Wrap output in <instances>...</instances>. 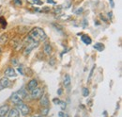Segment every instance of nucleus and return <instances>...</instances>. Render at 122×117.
<instances>
[{
  "instance_id": "f257e3e1",
  "label": "nucleus",
  "mask_w": 122,
  "mask_h": 117,
  "mask_svg": "<svg viewBox=\"0 0 122 117\" xmlns=\"http://www.w3.org/2000/svg\"><path fill=\"white\" fill-rule=\"evenodd\" d=\"M28 36L36 42H41V41H44L46 39L45 31L41 28H34L29 32Z\"/></svg>"
},
{
  "instance_id": "f03ea898",
  "label": "nucleus",
  "mask_w": 122,
  "mask_h": 117,
  "mask_svg": "<svg viewBox=\"0 0 122 117\" xmlns=\"http://www.w3.org/2000/svg\"><path fill=\"white\" fill-rule=\"evenodd\" d=\"M23 44H24L25 47L30 48L31 50H32L33 48H35V47H37V46L39 45V42L34 41L33 39H31L29 36H27V37L25 38V40H24V42H23Z\"/></svg>"
},
{
  "instance_id": "7ed1b4c3",
  "label": "nucleus",
  "mask_w": 122,
  "mask_h": 117,
  "mask_svg": "<svg viewBox=\"0 0 122 117\" xmlns=\"http://www.w3.org/2000/svg\"><path fill=\"white\" fill-rule=\"evenodd\" d=\"M42 94H43V90L38 86L31 91V98L32 99H40Z\"/></svg>"
},
{
  "instance_id": "20e7f679",
  "label": "nucleus",
  "mask_w": 122,
  "mask_h": 117,
  "mask_svg": "<svg viewBox=\"0 0 122 117\" xmlns=\"http://www.w3.org/2000/svg\"><path fill=\"white\" fill-rule=\"evenodd\" d=\"M16 108L18 109V111H19L23 115H27V114L29 113V111H30L29 107H28L27 105H25V103H21V104H19V105H16Z\"/></svg>"
},
{
  "instance_id": "39448f33",
  "label": "nucleus",
  "mask_w": 122,
  "mask_h": 117,
  "mask_svg": "<svg viewBox=\"0 0 122 117\" xmlns=\"http://www.w3.org/2000/svg\"><path fill=\"white\" fill-rule=\"evenodd\" d=\"M10 100L12 101V103H13L14 105H19V104L23 103V99L18 95L17 93H13V94H11V96H10Z\"/></svg>"
},
{
  "instance_id": "423d86ee",
  "label": "nucleus",
  "mask_w": 122,
  "mask_h": 117,
  "mask_svg": "<svg viewBox=\"0 0 122 117\" xmlns=\"http://www.w3.org/2000/svg\"><path fill=\"white\" fill-rule=\"evenodd\" d=\"M17 94H18V95L24 100V99H26L27 98V96H28V94H27V91L25 89V88H22V89H20L18 92H16Z\"/></svg>"
},
{
  "instance_id": "0eeeda50",
  "label": "nucleus",
  "mask_w": 122,
  "mask_h": 117,
  "mask_svg": "<svg viewBox=\"0 0 122 117\" xmlns=\"http://www.w3.org/2000/svg\"><path fill=\"white\" fill-rule=\"evenodd\" d=\"M7 115L10 117H14V116L18 117V116H20V112H19V111H18L17 108H12V109H10V110L9 111V112H8Z\"/></svg>"
},
{
  "instance_id": "6e6552de",
  "label": "nucleus",
  "mask_w": 122,
  "mask_h": 117,
  "mask_svg": "<svg viewBox=\"0 0 122 117\" xmlns=\"http://www.w3.org/2000/svg\"><path fill=\"white\" fill-rule=\"evenodd\" d=\"M9 111H10V107L8 105H4V106L0 107V116H6L9 112Z\"/></svg>"
},
{
  "instance_id": "1a4fd4ad",
  "label": "nucleus",
  "mask_w": 122,
  "mask_h": 117,
  "mask_svg": "<svg viewBox=\"0 0 122 117\" xmlns=\"http://www.w3.org/2000/svg\"><path fill=\"white\" fill-rule=\"evenodd\" d=\"M49 99H48V96L46 95V94H42L41 95V106H42V107H48L49 106Z\"/></svg>"
},
{
  "instance_id": "9d476101",
  "label": "nucleus",
  "mask_w": 122,
  "mask_h": 117,
  "mask_svg": "<svg viewBox=\"0 0 122 117\" xmlns=\"http://www.w3.org/2000/svg\"><path fill=\"white\" fill-rule=\"evenodd\" d=\"M5 76H9V77H15L16 73L13 68L10 67V68L6 69V71H5Z\"/></svg>"
},
{
  "instance_id": "9b49d317",
  "label": "nucleus",
  "mask_w": 122,
  "mask_h": 117,
  "mask_svg": "<svg viewBox=\"0 0 122 117\" xmlns=\"http://www.w3.org/2000/svg\"><path fill=\"white\" fill-rule=\"evenodd\" d=\"M37 86H38V81H37V79H32V80L29 81V83L27 84V90L31 92L33 89H35Z\"/></svg>"
},
{
  "instance_id": "f8f14e48",
  "label": "nucleus",
  "mask_w": 122,
  "mask_h": 117,
  "mask_svg": "<svg viewBox=\"0 0 122 117\" xmlns=\"http://www.w3.org/2000/svg\"><path fill=\"white\" fill-rule=\"evenodd\" d=\"M63 84H64V86L66 88L70 89V86H71V76H70V75H66V76H64Z\"/></svg>"
},
{
  "instance_id": "ddd939ff",
  "label": "nucleus",
  "mask_w": 122,
  "mask_h": 117,
  "mask_svg": "<svg viewBox=\"0 0 122 117\" xmlns=\"http://www.w3.org/2000/svg\"><path fill=\"white\" fill-rule=\"evenodd\" d=\"M0 84L4 87V89L7 87H9L10 85V80H9V78L8 77H2L1 79H0Z\"/></svg>"
},
{
  "instance_id": "4468645a",
  "label": "nucleus",
  "mask_w": 122,
  "mask_h": 117,
  "mask_svg": "<svg viewBox=\"0 0 122 117\" xmlns=\"http://www.w3.org/2000/svg\"><path fill=\"white\" fill-rule=\"evenodd\" d=\"M81 40H82V42H83L84 44H87V45L92 43L91 38H90L88 35H82V36H81Z\"/></svg>"
},
{
  "instance_id": "2eb2a0df",
  "label": "nucleus",
  "mask_w": 122,
  "mask_h": 117,
  "mask_svg": "<svg viewBox=\"0 0 122 117\" xmlns=\"http://www.w3.org/2000/svg\"><path fill=\"white\" fill-rule=\"evenodd\" d=\"M8 40H9L8 34H7V33L2 34V35L0 36V45H3V44H5L6 43H8Z\"/></svg>"
},
{
  "instance_id": "dca6fc26",
  "label": "nucleus",
  "mask_w": 122,
  "mask_h": 117,
  "mask_svg": "<svg viewBox=\"0 0 122 117\" xmlns=\"http://www.w3.org/2000/svg\"><path fill=\"white\" fill-rule=\"evenodd\" d=\"M93 47H94V49H96V50H98V51H100V52L103 51L104 48H105L104 44H102V43H97V44H95Z\"/></svg>"
},
{
  "instance_id": "f3484780",
  "label": "nucleus",
  "mask_w": 122,
  "mask_h": 117,
  "mask_svg": "<svg viewBox=\"0 0 122 117\" xmlns=\"http://www.w3.org/2000/svg\"><path fill=\"white\" fill-rule=\"evenodd\" d=\"M52 25H53V27H55V29H56L59 33H61V34L64 35V30H63V28L61 27L60 25H58V24H55V23H53Z\"/></svg>"
},
{
  "instance_id": "a211bd4d",
  "label": "nucleus",
  "mask_w": 122,
  "mask_h": 117,
  "mask_svg": "<svg viewBox=\"0 0 122 117\" xmlns=\"http://www.w3.org/2000/svg\"><path fill=\"white\" fill-rule=\"evenodd\" d=\"M49 113V108L48 107H42V109L41 110V116H46Z\"/></svg>"
},
{
  "instance_id": "6ab92c4d",
  "label": "nucleus",
  "mask_w": 122,
  "mask_h": 117,
  "mask_svg": "<svg viewBox=\"0 0 122 117\" xmlns=\"http://www.w3.org/2000/svg\"><path fill=\"white\" fill-rule=\"evenodd\" d=\"M44 53H45L46 55H48V56L52 53V47H51L50 44H46L45 46H44Z\"/></svg>"
},
{
  "instance_id": "aec40b11",
  "label": "nucleus",
  "mask_w": 122,
  "mask_h": 117,
  "mask_svg": "<svg viewBox=\"0 0 122 117\" xmlns=\"http://www.w3.org/2000/svg\"><path fill=\"white\" fill-rule=\"evenodd\" d=\"M0 24L2 25V28H3V29L6 28V26H7V22H6V20H5L4 17H0Z\"/></svg>"
},
{
  "instance_id": "412c9836",
  "label": "nucleus",
  "mask_w": 122,
  "mask_h": 117,
  "mask_svg": "<svg viewBox=\"0 0 122 117\" xmlns=\"http://www.w3.org/2000/svg\"><path fill=\"white\" fill-rule=\"evenodd\" d=\"M61 10H62V6H56L55 7V9H54V12H55V13H56V14H58V13H60L61 12Z\"/></svg>"
},
{
  "instance_id": "4be33fe9",
  "label": "nucleus",
  "mask_w": 122,
  "mask_h": 117,
  "mask_svg": "<svg viewBox=\"0 0 122 117\" xmlns=\"http://www.w3.org/2000/svg\"><path fill=\"white\" fill-rule=\"evenodd\" d=\"M88 94H89V91H88V89H87V88H84V89H83V95H84L85 97H87Z\"/></svg>"
},
{
  "instance_id": "5701e85b",
  "label": "nucleus",
  "mask_w": 122,
  "mask_h": 117,
  "mask_svg": "<svg viewBox=\"0 0 122 117\" xmlns=\"http://www.w3.org/2000/svg\"><path fill=\"white\" fill-rule=\"evenodd\" d=\"M83 12H84V9H83V8H78L77 10H75V11H74L75 14H77V15L82 14V13H83Z\"/></svg>"
},
{
  "instance_id": "b1692460",
  "label": "nucleus",
  "mask_w": 122,
  "mask_h": 117,
  "mask_svg": "<svg viewBox=\"0 0 122 117\" xmlns=\"http://www.w3.org/2000/svg\"><path fill=\"white\" fill-rule=\"evenodd\" d=\"M40 11H41V12H50V8H49V7H43V8H42V9H41V10H40Z\"/></svg>"
},
{
  "instance_id": "393cba45",
  "label": "nucleus",
  "mask_w": 122,
  "mask_h": 117,
  "mask_svg": "<svg viewBox=\"0 0 122 117\" xmlns=\"http://www.w3.org/2000/svg\"><path fill=\"white\" fill-rule=\"evenodd\" d=\"M70 7H71V1H68L67 3H64L63 6H62V8H65V9H69Z\"/></svg>"
},
{
  "instance_id": "a878e982",
  "label": "nucleus",
  "mask_w": 122,
  "mask_h": 117,
  "mask_svg": "<svg viewBox=\"0 0 122 117\" xmlns=\"http://www.w3.org/2000/svg\"><path fill=\"white\" fill-rule=\"evenodd\" d=\"M94 70H95V66H93L91 69V71H90V73H89V76H88V81L90 80V78H91V76H93V72H94Z\"/></svg>"
},
{
  "instance_id": "bb28decb",
  "label": "nucleus",
  "mask_w": 122,
  "mask_h": 117,
  "mask_svg": "<svg viewBox=\"0 0 122 117\" xmlns=\"http://www.w3.org/2000/svg\"><path fill=\"white\" fill-rule=\"evenodd\" d=\"M59 106L61 107V109H62V110H64V109L66 108V103L64 102V101H61V100H60V103H59Z\"/></svg>"
},
{
  "instance_id": "cd10ccee",
  "label": "nucleus",
  "mask_w": 122,
  "mask_h": 117,
  "mask_svg": "<svg viewBox=\"0 0 122 117\" xmlns=\"http://www.w3.org/2000/svg\"><path fill=\"white\" fill-rule=\"evenodd\" d=\"M13 2H14V4L16 6H21L22 5V1L21 0H13Z\"/></svg>"
},
{
  "instance_id": "c85d7f7f",
  "label": "nucleus",
  "mask_w": 122,
  "mask_h": 117,
  "mask_svg": "<svg viewBox=\"0 0 122 117\" xmlns=\"http://www.w3.org/2000/svg\"><path fill=\"white\" fill-rule=\"evenodd\" d=\"M53 102L55 103L56 105H59V103H60V100H59L58 98H54V99H53Z\"/></svg>"
},
{
  "instance_id": "c756f323",
  "label": "nucleus",
  "mask_w": 122,
  "mask_h": 117,
  "mask_svg": "<svg viewBox=\"0 0 122 117\" xmlns=\"http://www.w3.org/2000/svg\"><path fill=\"white\" fill-rule=\"evenodd\" d=\"M18 71H19V73L21 74V75H24V71H23V66H22V65H20V67L18 68Z\"/></svg>"
},
{
  "instance_id": "7c9ffc66",
  "label": "nucleus",
  "mask_w": 122,
  "mask_h": 117,
  "mask_svg": "<svg viewBox=\"0 0 122 117\" xmlns=\"http://www.w3.org/2000/svg\"><path fill=\"white\" fill-rule=\"evenodd\" d=\"M47 3H49V4H53V5H56V4L55 0H47Z\"/></svg>"
},
{
  "instance_id": "2f4dec72",
  "label": "nucleus",
  "mask_w": 122,
  "mask_h": 117,
  "mask_svg": "<svg viewBox=\"0 0 122 117\" xmlns=\"http://www.w3.org/2000/svg\"><path fill=\"white\" fill-rule=\"evenodd\" d=\"M110 1V5H111V7L112 8H114L115 7V3H114V0H109Z\"/></svg>"
},
{
  "instance_id": "473e14b6",
  "label": "nucleus",
  "mask_w": 122,
  "mask_h": 117,
  "mask_svg": "<svg viewBox=\"0 0 122 117\" xmlns=\"http://www.w3.org/2000/svg\"><path fill=\"white\" fill-rule=\"evenodd\" d=\"M58 116H68L67 114H65V113H63L62 111H60L59 113H58Z\"/></svg>"
},
{
  "instance_id": "72a5a7b5",
  "label": "nucleus",
  "mask_w": 122,
  "mask_h": 117,
  "mask_svg": "<svg viewBox=\"0 0 122 117\" xmlns=\"http://www.w3.org/2000/svg\"><path fill=\"white\" fill-rule=\"evenodd\" d=\"M86 19H84V29H86Z\"/></svg>"
},
{
  "instance_id": "f704fd0d",
  "label": "nucleus",
  "mask_w": 122,
  "mask_h": 117,
  "mask_svg": "<svg viewBox=\"0 0 122 117\" xmlns=\"http://www.w3.org/2000/svg\"><path fill=\"white\" fill-rule=\"evenodd\" d=\"M57 94H58V95H60L61 94H62V89H58V91H57Z\"/></svg>"
},
{
  "instance_id": "c9c22d12",
  "label": "nucleus",
  "mask_w": 122,
  "mask_h": 117,
  "mask_svg": "<svg viewBox=\"0 0 122 117\" xmlns=\"http://www.w3.org/2000/svg\"><path fill=\"white\" fill-rule=\"evenodd\" d=\"M112 12H109V13H108V16H109V17H110V18H112Z\"/></svg>"
},
{
  "instance_id": "e433bc0d",
  "label": "nucleus",
  "mask_w": 122,
  "mask_h": 117,
  "mask_svg": "<svg viewBox=\"0 0 122 117\" xmlns=\"http://www.w3.org/2000/svg\"><path fill=\"white\" fill-rule=\"evenodd\" d=\"M3 89H4V87H3V86H2V85H1V84H0V92H1V91H2V90H3Z\"/></svg>"
},
{
  "instance_id": "4c0bfd02",
  "label": "nucleus",
  "mask_w": 122,
  "mask_h": 117,
  "mask_svg": "<svg viewBox=\"0 0 122 117\" xmlns=\"http://www.w3.org/2000/svg\"><path fill=\"white\" fill-rule=\"evenodd\" d=\"M1 53H2V49L0 48V55H1Z\"/></svg>"
}]
</instances>
